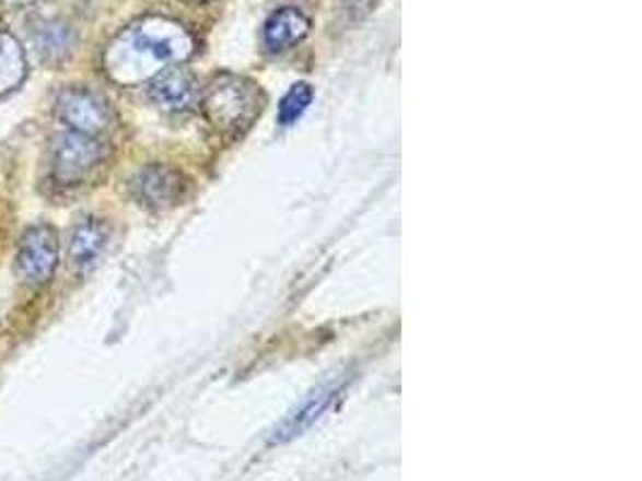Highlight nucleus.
Wrapping results in <instances>:
<instances>
[{
  "label": "nucleus",
  "mask_w": 642,
  "mask_h": 481,
  "mask_svg": "<svg viewBox=\"0 0 642 481\" xmlns=\"http://www.w3.org/2000/svg\"><path fill=\"white\" fill-rule=\"evenodd\" d=\"M196 42L184 24L148 15L120 32L104 51V70L114 82L132 87L186 60Z\"/></svg>",
  "instance_id": "obj_1"
},
{
  "label": "nucleus",
  "mask_w": 642,
  "mask_h": 481,
  "mask_svg": "<svg viewBox=\"0 0 642 481\" xmlns=\"http://www.w3.org/2000/svg\"><path fill=\"white\" fill-rule=\"evenodd\" d=\"M27 78V56L15 34L0 30V96L15 92Z\"/></svg>",
  "instance_id": "obj_11"
},
{
  "label": "nucleus",
  "mask_w": 642,
  "mask_h": 481,
  "mask_svg": "<svg viewBox=\"0 0 642 481\" xmlns=\"http://www.w3.org/2000/svg\"><path fill=\"white\" fill-rule=\"evenodd\" d=\"M8 3H12V5H30V3H34V0H8Z\"/></svg>",
  "instance_id": "obj_15"
},
{
  "label": "nucleus",
  "mask_w": 642,
  "mask_h": 481,
  "mask_svg": "<svg viewBox=\"0 0 642 481\" xmlns=\"http://www.w3.org/2000/svg\"><path fill=\"white\" fill-rule=\"evenodd\" d=\"M34 44H36V51H39L46 60H63L72 51L75 34H72V30L66 22L48 20L36 27Z\"/></svg>",
  "instance_id": "obj_12"
},
{
  "label": "nucleus",
  "mask_w": 642,
  "mask_h": 481,
  "mask_svg": "<svg viewBox=\"0 0 642 481\" xmlns=\"http://www.w3.org/2000/svg\"><path fill=\"white\" fill-rule=\"evenodd\" d=\"M132 190L142 204L152 210H166L184 196V176L164 164H150L132 180Z\"/></svg>",
  "instance_id": "obj_7"
},
{
  "label": "nucleus",
  "mask_w": 642,
  "mask_h": 481,
  "mask_svg": "<svg viewBox=\"0 0 642 481\" xmlns=\"http://www.w3.org/2000/svg\"><path fill=\"white\" fill-rule=\"evenodd\" d=\"M313 102V87L308 82H299L292 90L284 94V99L280 102V124L282 126H292L296 120L304 116L306 108Z\"/></svg>",
  "instance_id": "obj_13"
},
{
  "label": "nucleus",
  "mask_w": 642,
  "mask_h": 481,
  "mask_svg": "<svg viewBox=\"0 0 642 481\" xmlns=\"http://www.w3.org/2000/svg\"><path fill=\"white\" fill-rule=\"evenodd\" d=\"M196 3H202V0H196Z\"/></svg>",
  "instance_id": "obj_16"
},
{
  "label": "nucleus",
  "mask_w": 642,
  "mask_h": 481,
  "mask_svg": "<svg viewBox=\"0 0 642 481\" xmlns=\"http://www.w3.org/2000/svg\"><path fill=\"white\" fill-rule=\"evenodd\" d=\"M311 32V20L304 12L296 8H282L277 10L270 20L265 22L262 39L270 51H284V48H292L299 44L304 36Z\"/></svg>",
  "instance_id": "obj_9"
},
{
  "label": "nucleus",
  "mask_w": 642,
  "mask_h": 481,
  "mask_svg": "<svg viewBox=\"0 0 642 481\" xmlns=\"http://www.w3.org/2000/svg\"><path fill=\"white\" fill-rule=\"evenodd\" d=\"M200 84L188 68L172 66L150 80V99L164 112L180 114L198 104Z\"/></svg>",
  "instance_id": "obj_6"
},
{
  "label": "nucleus",
  "mask_w": 642,
  "mask_h": 481,
  "mask_svg": "<svg viewBox=\"0 0 642 481\" xmlns=\"http://www.w3.org/2000/svg\"><path fill=\"white\" fill-rule=\"evenodd\" d=\"M342 3L351 12V15L361 17V15H366V12L373 8L375 0H342Z\"/></svg>",
  "instance_id": "obj_14"
},
{
  "label": "nucleus",
  "mask_w": 642,
  "mask_h": 481,
  "mask_svg": "<svg viewBox=\"0 0 642 481\" xmlns=\"http://www.w3.org/2000/svg\"><path fill=\"white\" fill-rule=\"evenodd\" d=\"M58 268V232L51 224H34L17 248V270L30 284H46Z\"/></svg>",
  "instance_id": "obj_4"
},
{
  "label": "nucleus",
  "mask_w": 642,
  "mask_h": 481,
  "mask_svg": "<svg viewBox=\"0 0 642 481\" xmlns=\"http://www.w3.org/2000/svg\"><path fill=\"white\" fill-rule=\"evenodd\" d=\"M56 112L72 132L90 138L100 136L112 124L106 99L87 87H66L58 94Z\"/></svg>",
  "instance_id": "obj_3"
},
{
  "label": "nucleus",
  "mask_w": 642,
  "mask_h": 481,
  "mask_svg": "<svg viewBox=\"0 0 642 481\" xmlns=\"http://www.w3.org/2000/svg\"><path fill=\"white\" fill-rule=\"evenodd\" d=\"M106 244H108V232L102 222L96 220L80 222L75 228H72V236H70V262L82 272L92 270L104 256Z\"/></svg>",
  "instance_id": "obj_10"
},
{
  "label": "nucleus",
  "mask_w": 642,
  "mask_h": 481,
  "mask_svg": "<svg viewBox=\"0 0 642 481\" xmlns=\"http://www.w3.org/2000/svg\"><path fill=\"white\" fill-rule=\"evenodd\" d=\"M342 388H345V383L339 378L323 383L318 390H313L308 395V400L304 404H301L299 409H294V412L282 421L280 429L275 431L272 441L282 443V441L294 438V436H299V433H304L306 429H311L327 412V409L332 407V402L337 400V395L342 392Z\"/></svg>",
  "instance_id": "obj_8"
},
{
  "label": "nucleus",
  "mask_w": 642,
  "mask_h": 481,
  "mask_svg": "<svg viewBox=\"0 0 642 481\" xmlns=\"http://www.w3.org/2000/svg\"><path fill=\"white\" fill-rule=\"evenodd\" d=\"M102 160V144L80 132H66L54 144V176L58 184L78 186Z\"/></svg>",
  "instance_id": "obj_5"
},
{
  "label": "nucleus",
  "mask_w": 642,
  "mask_h": 481,
  "mask_svg": "<svg viewBox=\"0 0 642 481\" xmlns=\"http://www.w3.org/2000/svg\"><path fill=\"white\" fill-rule=\"evenodd\" d=\"M265 96L256 82L238 75L214 78L202 94V112L210 126L229 138H238L262 114Z\"/></svg>",
  "instance_id": "obj_2"
}]
</instances>
